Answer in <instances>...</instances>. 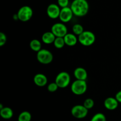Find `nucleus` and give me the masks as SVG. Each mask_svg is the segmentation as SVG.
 <instances>
[{"label": "nucleus", "instance_id": "obj_1", "mask_svg": "<svg viewBox=\"0 0 121 121\" xmlns=\"http://www.w3.org/2000/svg\"><path fill=\"white\" fill-rule=\"evenodd\" d=\"M73 14L78 17L85 16L89 10V5L87 0H73L70 5Z\"/></svg>", "mask_w": 121, "mask_h": 121}, {"label": "nucleus", "instance_id": "obj_2", "mask_svg": "<svg viewBox=\"0 0 121 121\" xmlns=\"http://www.w3.org/2000/svg\"><path fill=\"white\" fill-rule=\"evenodd\" d=\"M96 40L94 33L90 31H84L82 34L78 36V41L82 46L88 47L93 45Z\"/></svg>", "mask_w": 121, "mask_h": 121}, {"label": "nucleus", "instance_id": "obj_3", "mask_svg": "<svg viewBox=\"0 0 121 121\" xmlns=\"http://www.w3.org/2000/svg\"><path fill=\"white\" fill-rule=\"evenodd\" d=\"M87 89V83L85 80H76L71 85V91L76 95H82L86 92Z\"/></svg>", "mask_w": 121, "mask_h": 121}, {"label": "nucleus", "instance_id": "obj_4", "mask_svg": "<svg viewBox=\"0 0 121 121\" xmlns=\"http://www.w3.org/2000/svg\"><path fill=\"white\" fill-rule=\"evenodd\" d=\"M38 61L43 65H48L53 60V55L48 50L43 48L37 53Z\"/></svg>", "mask_w": 121, "mask_h": 121}, {"label": "nucleus", "instance_id": "obj_5", "mask_svg": "<svg viewBox=\"0 0 121 121\" xmlns=\"http://www.w3.org/2000/svg\"><path fill=\"white\" fill-rule=\"evenodd\" d=\"M18 20L22 22L29 21L33 15V10L30 6L24 5L21 7L17 12Z\"/></svg>", "mask_w": 121, "mask_h": 121}, {"label": "nucleus", "instance_id": "obj_6", "mask_svg": "<svg viewBox=\"0 0 121 121\" xmlns=\"http://www.w3.org/2000/svg\"><path fill=\"white\" fill-rule=\"evenodd\" d=\"M70 76L67 72H61L56 76L55 82L59 88H66L70 83Z\"/></svg>", "mask_w": 121, "mask_h": 121}, {"label": "nucleus", "instance_id": "obj_7", "mask_svg": "<svg viewBox=\"0 0 121 121\" xmlns=\"http://www.w3.org/2000/svg\"><path fill=\"white\" fill-rule=\"evenodd\" d=\"M67 28L63 22H57L51 28V31L56 37H64L67 34Z\"/></svg>", "mask_w": 121, "mask_h": 121}, {"label": "nucleus", "instance_id": "obj_8", "mask_svg": "<svg viewBox=\"0 0 121 121\" xmlns=\"http://www.w3.org/2000/svg\"><path fill=\"white\" fill-rule=\"evenodd\" d=\"M88 111L83 105H77L72 108L71 114L76 119H83L88 114Z\"/></svg>", "mask_w": 121, "mask_h": 121}, {"label": "nucleus", "instance_id": "obj_9", "mask_svg": "<svg viewBox=\"0 0 121 121\" xmlns=\"http://www.w3.org/2000/svg\"><path fill=\"white\" fill-rule=\"evenodd\" d=\"M73 15L74 14H73L70 7H67L66 8H61L59 18L63 23H67L72 20Z\"/></svg>", "mask_w": 121, "mask_h": 121}, {"label": "nucleus", "instance_id": "obj_10", "mask_svg": "<svg viewBox=\"0 0 121 121\" xmlns=\"http://www.w3.org/2000/svg\"><path fill=\"white\" fill-rule=\"evenodd\" d=\"M61 8L56 4H50L47 8V14L51 19L59 18Z\"/></svg>", "mask_w": 121, "mask_h": 121}, {"label": "nucleus", "instance_id": "obj_11", "mask_svg": "<svg viewBox=\"0 0 121 121\" xmlns=\"http://www.w3.org/2000/svg\"><path fill=\"white\" fill-rule=\"evenodd\" d=\"M104 105L106 109L109 110V111H113L118 108L119 102L115 98L109 97L104 100Z\"/></svg>", "mask_w": 121, "mask_h": 121}, {"label": "nucleus", "instance_id": "obj_12", "mask_svg": "<svg viewBox=\"0 0 121 121\" xmlns=\"http://www.w3.org/2000/svg\"><path fill=\"white\" fill-rule=\"evenodd\" d=\"M34 84L39 87H44L46 86L48 82L47 76L43 73H37L33 78Z\"/></svg>", "mask_w": 121, "mask_h": 121}, {"label": "nucleus", "instance_id": "obj_13", "mask_svg": "<svg viewBox=\"0 0 121 121\" xmlns=\"http://www.w3.org/2000/svg\"><path fill=\"white\" fill-rule=\"evenodd\" d=\"M73 75H74V78L76 79V80L86 81L88 74H87V72L85 69H84L83 67H79L74 69V72H73Z\"/></svg>", "mask_w": 121, "mask_h": 121}, {"label": "nucleus", "instance_id": "obj_14", "mask_svg": "<svg viewBox=\"0 0 121 121\" xmlns=\"http://www.w3.org/2000/svg\"><path fill=\"white\" fill-rule=\"evenodd\" d=\"M63 38L66 45L69 47L74 46L78 41V37L73 33H67Z\"/></svg>", "mask_w": 121, "mask_h": 121}, {"label": "nucleus", "instance_id": "obj_15", "mask_svg": "<svg viewBox=\"0 0 121 121\" xmlns=\"http://www.w3.org/2000/svg\"><path fill=\"white\" fill-rule=\"evenodd\" d=\"M56 37L54 35L52 31H47L45 32L43 34L41 37V40H42L43 43H44L46 44H51L53 43L55 40Z\"/></svg>", "mask_w": 121, "mask_h": 121}, {"label": "nucleus", "instance_id": "obj_16", "mask_svg": "<svg viewBox=\"0 0 121 121\" xmlns=\"http://www.w3.org/2000/svg\"><path fill=\"white\" fill-rule=\"evenodd\" d=\"M14 112L9 107H4L0 110V116L4 119H9L13 117Z\"/></svg>", "mask_w": 121, "mask_h": 121}, {"label": "nucleus", "instance_id": "obj_17", "mask_svg": "<svg viewBox=\"0 0 121 121\" xmlns=\"http://www.w3.org/2000/svg\"><path fill=\"white\" fill-rule=\"evenodd\" d=\"M30 47L31 49L35 52H39L41 50V43L37 39H33L30 43Z\"/></svg>", "mask_w": 121, "mask_h": 121}, {"label": "nucleus", "instance_id": "obj_18", "mask_svg": "<svg viewBox=\"0 0 121 121\" xmlns=\"http://www.w3.org/2000/svg\"><path fill=\"white\" fill-rule=\"evenodd\" d=\"M31 115L28 111H23L21 112L18 117V121H31Z\"/></svg>", "mask_w": 121, "mask_h": 121}, {"label": "nucleus", "instance_id": "obj_19", "mask_svg": "<svg viewBox=\"0 0 121 121\" xmlns=\"http://www.w3.org/2000/svg\"><path fill=\"white\" fill-rule=\"evenodd\" d=\"M72 31L73 34L79 36L84 32L83 27L80 24H75L72 27Z\"/></svg>", "mask_w": 121, "mask_h": 121}, {"label": "nucleus", "instance_id": "obj_20", "mask_svg": "<svg viewBox=\"0 0 121 121\" xmlns=\"http://www.w3.org/2000/svg\"><path fill=\"white\" fill-rule=\"evenodd\" d=\"M54 47L58 49H61L66 45L63 37H56L54 43H53Z\"/></svg>", "mask_w": 121, "mask_h": 121}, {"label": "nucleus", "instance_id": "obj_21", "mask_svg": "<svg viewBox=\"0 0 121 121\" xmlns=\"http://www.w3.org/2000/svg\"><path fill=\"white\" fill-rule=\"evenodd\" d=\"M91 121H106V118L104 113L99 112L94 115Z\"/></svg>", "mask_w": 121, "mask_h": 121}, {"label": "nucleus", "instance_id": "obj_22", "mask_svg": "<svg viewBox=\"0 0 121 121\" xmlns=\"http://www.w3.org/2000/svg\"><path fill=\"white\" fill-rule=\"evenodd\" d=\"M83 105L87 109H91L93 108V107L94 106L95 102L94 100L92 99H91V98H87V99L84 101Z\"/></svg>", "mask_w": 121, "mask_h": 121}, {"label": "nucleus", "instance_id": "obj_23", "mask_svg": "<svg viewBox=\"0 0 121 121\" xmlns=\"http://www.w3.org/2000/svg\"><path fill=\"white\" fill-rule=\"evenodd\" d=\"M59 88V86H57V85L55 82H54L50 83L47 86V90L50 92H55L56 91H57V89Z\"/></svg>", "mask_w": 121, "mask_h": 121}, {"label": "nucleus", "instance_id": "obj_24", "mask_svg": "<svg viewBox=\"0 0 121 121\" xmlns=\"http://www.w3.org/2000/svg\"><path fill=\"white\" fill-rule=\"evenodd\" d=\"M69 4V0H57V5L61 8L67 7Z\"/></svg>", "mask_w": 121, "mask_h": 121}, {"label": "nucleus", "instance_id": "obj_25", "mask_svg": "<svg viewBox=\"0 0 121 121\" xmlns=\"http://www.w3.org/2000/svg\"><path fill=\"white\" fill-rule=\"evenodd\" d=\"M7 40V35H5V34L3 32H1L0 33V46L1 47H2L5 44Z\"/></svg>", "mask_w": 121, "mask_h": 121}, {"label": "nucleus", "instance_id": "obj_26", "mask_svg": "<svg viewBox=\"0 0 121 121\" xmlns=\"http://www.w3.org/2000/svg\"><path fill=\"white\" fill-rule=\"evenodd\" d=\"M115 98L116 99L118 100V102L121 103V91L117 92Z\"/></svg>", "mask_w": 121, "mask_h": 121}, {"label": "nucleus", "instance_id": "obj_27", "mask_svg": "<svg viewBox=\"0 0 121 121\" xmlns=\"http://www.w3.org/2000/svg\"><path fill=\"white\" fill-rule=\"evenodd\" d=\"M13 19H14V20H15V21H17V20H18V17L17 14H14V15H13Z\"/></svg>", "mask_w": 121, "mask_h": 121}, {"label": "nucleus", "instance_id": "obj_28", "mask_svg": "<svg viewBox=\"0 0 121 121\" xmlns=\"http://www.w3.org/2000/svg\"><path fill=\"white\" fill-rule=\"evenodd\" d=\"M4 108V106H3L2 104H0V110L2 109H3Z\"/></svg>", "mask_w": 121, "mask_h": 121}]
</instances>
